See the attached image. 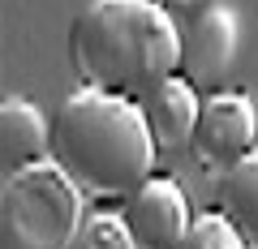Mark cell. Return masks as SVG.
Masks as SVG:
<instances>
[{"mask_svg":"<svg viewBox=\"0 0 258 249\" xmlns=\"http://www.w3.org/2000/svg\"><path fill=\"white\" fill-rule=\"evenodd\" d=\"M155 142L138 99L78 86L52 112V163L82 189L86 202H125L155 176Z\"/></svg>","mask_w":258,"mask_h":249,"instance_id":"cell-1","label":"cell"},{"mask_svg":"<svg viewBox=\"0 0 258 249\" xmlns=\"http://www.w3.org/2000/svg\"><path fill=\"white\" fill-rule=\"evenodd\" d=\"M78 82L142 99L181 65V26L164 0H91L69 26Z\"/></svg>","mask_w":258,"mask_h":249,"instance_id":"cell-2","label":"cell"},{"mask_svg":"<svg viewBox=\"0 0 258 249\" xmlns=\"http://www.w3.org/2000/svg\"><path fill=\"white\" fill-rule=\"evenodd\" d=\"M78 189L52 159L5 176L0 189V249H69L82 215Z\"/></svg>","mask_w":258,"mask_h":249,"instance_id":"cell-3","label":"cell"},{"mask_svg":"<svg viewBox=\"0 0 258 249\" xmlns=\"http://www.w3.org/2000/svg\"><path fill=\"white\" fill-rule=\"evenodd\" d=\"M258 146V103L245 91H211L198 112L189 155L198 168L220 176Z\"/></svg>","mask_w":258,"mask_h":249,"instance_id":"cell-4","label":"cell"},{"mask_svg":"<svg viewBox=\"0 0 258 249\" xmlns=\"http://www.w3.org/2000/svg\"><path fill=\"white\" fill-rule=\"evenodd\" d=\"M241 47V22L228 5H203L181 26V65L176 73L198 91H224Z\"/></svg>","mask_w":258,"mask_h":249,"instance_id":"cell-5","label":"cell"},{"mask_svg":"<svg viewBox=\"0 0 258 249\" xmlns=\"http://www.w3.org/2000/svg\"><path fill=\"white\" fill-rule=\"evenodd\" d=\"M120 219H125V228H129L138 249H176L194 223V211H189L185 189L172 176H147L125 198Z\"/></svg>","mask_w":258,"mask_h":249,"instance_id":"cell-6","label":"cell"},{"mask_svg":"<svg viewBox=\"0 0 258 249\" xmlns=\"http://www.w3.org/2000/svg\"><path fill=\"white\" fill-rule=\"evenodd\" d=\"M142 108V120H147V133L155 142V150H189L194 142V129H198V86L185 82L181 73L164 77L159 86H151L147 95L138 99Z\"/></svg>","mask_w":258,"mask_h":249,"instance_id":"cell-7","label":"cell"},{"mask_svg":"<svg viewBox=\"0 0 258 249\" xmlns=\"http://www.w3.org/2000/svg\"><path fill=\"white\" fill-rule=\"evenodd\" d=\"M47 155H52V120L30 99L9 95L0 103V168H5V176L30 163H43Z\"/></svg>","mask_w":258,"mask_h":249,"instance_id":"cell-8","label":"cell"},{"mask_svg":"<svg viewBox=\"0 0 258 249\" xmlns=\"http://www.w3.org/2000/svg\"><path fill=\"white\" fill-rule=\"evenodd\" d=\"M215 211L228 215L232 228L249 245H258V146L220 172V181H215Z\"/></svg>","mask_w":258,"mask_h":249,"instance_id":"cell-9","label":"cell"},{"mask_svg":"<svg viewBox=\"0 0 258 249\" xmlns=\"http://www.w3.org/2000/svg\"><path fill=\"white\" fill-rule=\"evenodd\" d=\"M176 249H249V240L232 228L228 215L220 211H207V215H194L189 232L181 236Z\"/></svg>","mask_w":258,"mask_h":249,"instance_id":"cell-10","label":"cell"},{"mask_svg":"<svg viewBox=\"0 0 258 249\" xmlns=\"http://www.w3.org/2000/svg\"><path fill=\"white\" fill-rule=\"evenodd\" d=\"M69 249H138V245H134V236H129L120 215L99 211V215H86V223L78 228Z\"/></svg>","mask_w":258,"mask_h":249,"instance_id":"cell-11","label":"cell"},{"mask_svg":"<svg viewBox=\"0 0 258 249\" xmlns=\"http://www.w3.org/2000/svg\"><path fill=\"white\" fill-rule=\"evenodd\" d=\"M168 9H176V13H198L203 5H211V0H164Z\"/></svg>","mask_w":258,"mask_h":249,"instance_id":"cell-12","label":"cell"},{"mask_svg":"<svg viewBox=\"0 0 258 249\" xmlns=\"http://www.w3.org/2000/svg\"><path fill=\"white\" fill-rule=\"evenodd\" d=\"M249 249H258V245H249Z\"/></svg>","mask_w":258,"mask_h":249,"instance_id":"cell-13","label":"cell"}]
</instances>
